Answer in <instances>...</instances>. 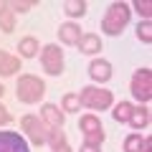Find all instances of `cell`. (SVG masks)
Returning <instances> with one entry per match:
<instances>
[{
	"instance_id": "cell-13",
	"label": "cell",
	"mask_w": 152,
	"mask_h": 152,
	"mask_svg": "<svg viewBox=\"0 0 152 152\" xmlns=\"http://www.w3.org/2000/svg\"><path fill=\"white\" fill-rule=\"evenodd\" d=\"M150 147H152V140L142 134H129L124 140V152H150Z\"/></svg>"
},
{
	"instance_id": "cell-11",
	"label": "cell",
	"mask_w": 152,
	"mask_h": 152,
	"mask_svg": "<svg viewBox=\"0 0 152 152\" xmlns=\"http://www.w3.org/2000/svg\"><path fill=\"white\" fill-rule=\"evenodd\" d=\"M76 46H79V51H81V53L94 56V53H99V51H102V38H99L96 33H84L81 41H79Z\"/></svg>"
},
{
	"instance_id": "cell-3",
	"label": "cell",
	"mask_w": 152,
	"mask_h": 152,
	"mask_svg": "<svg viewBox=\"0 0 152 152\" xmlns=\"http://www.w3.org/2000/svg\"><path fill=\"white\" fill-rule=\"evenodd\" d=\"M114 102L112 91L107 89H99V86H84L79 91V104L86 109H109Z\"/></svg>"
},
{
	"instance_id": "cell-26",
	"label": "cell",
	"mask_w": 152,
	"mask_h": 152,
	"mask_svg": "<svg viewBox=\"0 0 152 152\" xmlns=\"http://www.w3.org/2000/svg\"><path fill=\"white\" fill-rule=\"evenodd\" d=\"M79 152H102V147H99V145H86V142H84Z\"/></svg>"
},
{
	"instance_id": "cell-22",
	"label": "cell",
	"mask_w": 152,
	"mask_h": 152,
	"mask_svg": "<svg viewBox=\"0 0 152 152\" xmlns=\"http://www.w3.org/2000/svg\"><path fill=\"white\" fill-rule=\"evenodd\" d=\"M81 104H79V94H66L64 96V112H79Z\"/></svg>"
},
{
	"instance_id": "cell-14",
	"label": "cell",
	"mask_w": 152,
	"mask_h": 152,
	"mask_svg": "<svg viewBox=\"0 0 152 152\" xmlns=\"http://www.w3.org/2000/svg\"><path fill=\"white\" fill-rule=\"evenodd\" d=\"M15 71H20V58L0 51V76H13Z\"/></svg>"
},
{
	"instance_id": "cell-6",
	"label": "cell",
	"mask_w": 152,
	"mask_h": 152,
	"mask_svg": "<svg viewBox=\"0 0 152 152\" xmlns=\"http://www.w3.org/2000/svg\"><path fill=\"white\" fill-rule=\"evenodd\" d=\"M41 66H43L46 74L58 76L64 71V51H61V46H56V43L43 46L41 48Z\"/></svg>"
},
{
	"instance_id": "cell-25",
	"label": "cell",
	"mask_w": 152,
	"mask_h": 152,
	"mask_svg": "<svg viewBox=\"0 0 152 152\" xmlns=\"http://www.w3.org/2000/svg\"><path fill=\"white\" fill-rule=\"evenodd\" d=\"M10 112H8L5 107H3V104H0V127H5V124H10Z\"/></svg>"
},
{
	"instance_id": "cell-12",
	"label": "cell",
	"mask_w": 152,
	"mask_h": 152,
	"mask_svg": "<svg viewBox=\"0 0 152 152\" xmlns=\"http://www.w3.org/2000/svg\"><path fill=\"white\" fill-rule=\"evenodd\" d=\"M58 36H61V43L76 46L79 41H81V28L76 26V23H64V26L58 28Z\"/></svg>"
},
{
	"instance_id": "cell-15",
	"label": "cell",
	"mask_w": 152,
	"mask_h": 152,
	"mask_svg": "<svg viewBox=\"0 0 152 152\" xmlns=\"http://www.w3.org/2000/svg\"><path fill=\"white\" fill-rule=\"evenodd\" d=\"M129 124L134 127V129H145V127L150 124V109H147V104H140V107L132 109Z\"/></svg>"
},
{
	"instance_id": "cell-20",
	"label": "cell",
	"mask_w": 152,
	"mask_h": 152,
	"mask_svg": "<svg viewBox=\"0 0 152 152\" xmlns=\"http://www.w3.org/2000/svg\"><path fill=\"white\" fill-rule=\"evenodd\" d=\"M13 28H15V13L8 8V10L0 15V31H3V33H10Z\"/></svg>"
},
{
	"instance_id": "cell-10",
	"label": "cell",
	"mask_w": 152,
	"mask_h": 152,
	"mask_svg": "<svg viewBox=\"0 0 152 152\" xmlns=\"http://www.w3.org/2000/svg\"><path fill=\"white\" fill-rule=\"evenodd\" d=\"M41 119H43L51 129H58V127H64L66 117H64V112H61L56 104H43V109H41Z\"/></svg>"
},
{
	"instance_id": "cell-28",
	"label": "cell",
	"mask_w": 152,
	"mask_h": 152,
	"mask_svg": "<svg viewBox=\"0 0 152 152\" xmlns=\"http://www.w3.org/2000/svg\"><path fill=\"white\" fill-rule=\"evenodd\" d=\"M5 10H8V3H3V0H0V15H3Z\"/></svg>"
},
{
	"instance_id": "cell-5",
	"label": "cell",
	"mask_w": 152,
	"mask_h": 152,
	"mask_svg": "<svg viewBox=\"0 0 152 152\" xmlns=\"http://www.w3.org/2000/svg\"><path fill=\"white\" fill-rule=\"evenodd\" d=\"M129 91L140 104H147L152 99V74H150V69L134 71V76L129 81Z\"/></svg>"
},
{
	"instance_id": "cell-17",
	"label": "cell",
	"mask_w": 152,
	"mask_h": 152,
	"mask_svg": "<svg viewBox=\"0 0 152 152\" xmlns=\"http://www.w3.org/2000/svg\"><path fill=\"white\" fill-rule=\"evenodd\" d=\"M18 51H20V56H23V58H33V56L38 53V41H36L33 36L23 38L20 43H18Z\"/></svg>"
},
{
	"instance_id": "cell-2",
	"label": "cell",
	"mask_w": 152,
	"mask_h": 152,
	"mask_svg": "<svg viewBox=\"0 0 152 152\" xmlns=\"http://www.w3.org/2000/svg\"><path fill=\"white\" fill-rule=\"evenodd\" d=\"M15 91H18V102H23V104H38L41 99H43V94H46V84L41 81L38 76L26 74V76L18 79Z\"/></svg>"
},
{
	"instance_id": "cell-1",
	"label": "cell",
	"mask_w": 152,
	"mask_h": 152,
	"mask_svg": "<svg viewBox=\"0 0 152 152\" xmlns=\"http://www.w3.org/2000/svg\"><path fill=\"white\" fill-rule=\"evenodd\" d=\"M129 15H132V10L127 3H112L107 15L102 18V31L107 36H119L127 28V23H129Z\"/></svg>"
},
{
	"instance_id": "cell-16",
	"label": "cell",
	"mask_w": 152,
	"mask_h": 152,
	"mask_svg": "<svg viewBox=\"0 0 152 152\" xmlns=\"http://www.w3.org/2000/svg\"><path fill=\"white\" fill-rule=\"evenodd\" d=\"M86 3L84 0H66L64 3V13L66 15H71V18H84L86 15Z\"/></svg>"
},
{
	"instance_id": "cell-18",
	"label": "cell",
	"mask_w": 152,
	"mask_h": 152,
	"mask_svg": "<svg viewBox=\"0 0 152 152\" xmlns=\"http://www.w3.org/2000/svg\"><path fill=\"white\" fill-rule=\"evenodd\" d=\"M132 104L129 102H119L117 104V107H114V112H112V117H114V122H122V124H124V122H129V117H132Z\"/></svg>"
},
{
	"instance_id": "cell-19",
	"label": "cell",
	"mask_w": 152,
	"mask_h": 152,
	"mask_svg": "<svg viewBox=\"0 0 152 152\" xmlns=\"http://www.w3.org/2000/svg\"><path fill=\"white\" fill-rule=\"evenodd\" d=\"M46 145H51V150H58V147L69 145V142H66V134L61 132V127H58V129H51V132H48V142H46Z\"/></svg>"
},
{
	"instance_id": "cell-7",
	"label": "cell",
	"mask_w": 152,
	"mask_h": 152,
	"mask_svg": "<svg viewBox=\"0 0 152 152\" xmlns=\"http://www.w3.org/2000/svg\"><path fill=\"white\" fill-rule=\"evenodd\" d=\"M79 129H81L86 145H99V147H102V142H104V127H102V122H99L94 114H84L81 122H79Z\"/></svg>"
},
{
	"instance_id": "cell-29",
	"label": "cell",
	"mask_w": 152,
	"mask_h": 152,
	"mask_svg": "<svg viewBox=\"0 0 152 152\" xmlns=\"http://www.w3.org/2000/svg\"><path fill=\"white\" fill-rule=\"evenodd\" d=\"M3 94H5V89H3V84H0V96H3Z\"/></svg>"
},
{
	"instance_id": "cell-9",
	"label": "cell",
	"mask_w": 152,
	"mask_h": 152,
	"mask_svg": "<svg viewBox=\"0 0 152 152\" xmlns=\"http://www.w3.org/2000/svg\"><path fill=\"white\" fill-rule=\"evenodd\" d=\"M89 76H91L94 81L99 84H107L109 79H112V64L104 58H94L91 64H89Z\"/></svg>"
},
{
	"instance_id": "cell-8",
	"label": "cell",
	"mask_w": 152,
	"mask_h": 152,
	"mask_svg": "<svg viewBox=\"0 0 152 152\" xmlns=\"http://www.w3.org/2000/svg\"><path fill=\"white\" fill-rule=\"evenodd\" d=\"M0 152H31L20 132H0Z\"/></svg>"
},
{
	"instance_id": "cell-27",
	"label": "cell",
	"mask_w": 152,
	"mask_h": 152,
	"mask_svg": "<svg viewBox=\"0 0 152 152\" xmlns=\"http://www.w3.org/2000/svg\"><path fill=\"white\" fill-rule=\"evenodd\" d=\"M53 152H71V147H69V145H64V147H58V150H53Z\"/></svg>"
},
{
	"instance_id": "cell-4",
	"label": "cell",
	"mask_w": 152,
	"mask_h": 152,
	"mask_svg": "<svg viewBox=\"0 0 152 152\" xmlns=\"http://www.w3.org/2000/svg\"><path fill=\"white\" fill-rule=\"evenodd\" d=\"M20 127H23V132H28V137H31V142H33L36 147H41V145L48 142L51 127L46 124L41 117H36V114H26V117L20 119Z\"/></svg>"
},
{
	"instance_id": "cell-21",
	"label": "cell",
	"mask_w": 152,
	"mask_h": 152,
	"mask_svg": "<svg viewBox=\"0 0 152 152\" xmlns=\"http://www.w3.org/2000/svg\"><path fill=\"white\" fill-rule=\"evenodd\" d=\"M137 38H140L142 43H152V23L145 20L137 26Z\"/></svg>"
},
{
	"instance_id": "cell-23",
	"label": "cell",
	"mask_w": 152,
	"mask_h": 152,
	"mask_svg": "<svg viewBox=\"0 0 152 152\" xmlns=\"http://www.w3.org/2000/svg\"><path fill=\"white\" fill-rule=\"evenodd\" d=\"M33 5H36L33 0H15V3H8V8H10L13 13H28Z\"/></svg>"
},
{
	"instance_id": "cell-24",
	"label": "cell",
	"mask_w": 152,
	"mask_h": 152,
	"mask_svg": "<svg viewBox=\"0 0 152 152\" xmlns=\"http://www.w3.org/2000/svg\"><path fill=\"white\" fill-rule=\"evenodd\" d=\"M134 10L140 13L145 20H150V15H152V3H150V0H137V3H134Z\"/></svg>"
}]
</instances>
